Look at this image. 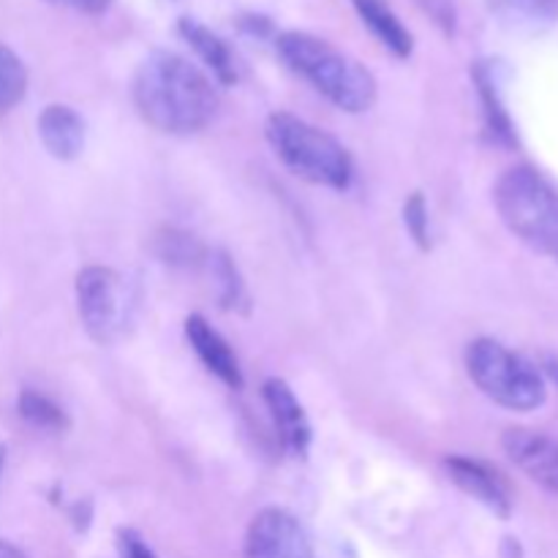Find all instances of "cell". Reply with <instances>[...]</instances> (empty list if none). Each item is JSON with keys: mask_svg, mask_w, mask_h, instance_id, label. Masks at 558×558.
I'll return each instance as SVG.
<instances>
[{"mask_svg": "<svg viewBox=\"0 0 558 558\" xmlns=\"http://www.w3.org/2000/svg\"><path fill=\"white\" fill-rule=\"evenodd\" d=\"M27 93V69L14 49L0 44V114H9Z\"/></svg>", "mask_w": 558, "mask_h": 558, "instance_id": "20", "label": "cell"}, {"mask_svg": "<svg viewBox=\"0 0 558 558\" xmlns=\"http://www.w3.org/2000/svg\"><path fill=\"white\" fill-rule=\"evenodd\" d=\"M76 308L87 336L101 347L118 341L131 322L134 298L112 267L90 265L76 276Z\"/></svg>", "mask_w": 558, "mask_h": 558, "instance_id": "6", "label": "cell"}, {"mask_svg": "<svg viewBox=\"0 0 558 558\" xmlns=\"http://www.w3.org/2000/svg\"><path fill=\"white\" fill-rule=\"evenodd\" d=\"M134 104L161 134H196L218 112L210 76L174 52H153L134 76Z\"/></svg>", "mask_w": 558, "mask_h": 558, "instance_id": "1", "label": "cell"}, {"mask_svg": "<svg viewBox=\"0 0 558 558\" xmlns=\"http://www.w3.org/2000/svg\"><path fill=\"white\" fill-rule=\"evenodd\" d=\"M423 9L439 22V27L445 33H456V3L452 0H420Z\"/></svg>", "mask_w": 558, "mask_h": 558, "instance_id": "22", "label": "cell"}, {"mask_svg": "<svg viewBox=\"0 0 558 558\" xmlns=\"http://www.w3.org/2000/svg\"><path fill=\"white\" fill-rule=\"evenodd\" d=\"M47 3L60 5V9L80 11V14H104L112 5V0H47Z\"/></svg>", "mask_w": 558, "mask_h": 558, "instance_id": "24", "label": "cell"}, {"mask_svg": "<svg viewBox=\"0 0 558 558\" xmlns=\"http://www.w3.org/2000/svg\"><path fill=\"white\" fill-rule=\"evenodd\" d=\"M472 76H474V85H477L480 101H483L485 125H488L490 136H494L496 142H501V145L515 147L518 145L515 129H512L510 114H507L505 104H501V98H499V90H496V82H494V74H490V65L480 60V63L472 69Z\"/></svg>", "mask_w": 558, "mask_h": 558, "instance_id": "15", "label": "cell"}, {"mask_svg": "<svg viewBox=\"0 0 558 558\" xmlns=\"http://www.w3.org/2000/svg\"><path fill=\"white\" fill-rule=\"evenodd\" d=\"M178 33L183 36V41L199 54L202 63L213 71V76H216L221 85H234V82H238L234 54L221 36H216L210 27L202 25L199 20H191V16H180Z\"/></svg>", "mask_w": 558, "mask_h": 558, "instance_id": "13", "label": "cell"}, {"mask_svg": "<svg viewBox=\"0 0 558 558\" xmlns=\"http://www.w3.org/2000/svg\"><path fill=\"white\" fill-rule=\"evenodd\" d=\"M16 409H20L22 420H27L33 428L52 430V434H60V430L69 428V417H65L63 409L36 390H22Z\"/></svg>", "mask_w": 558, "mask_h": 558, "instance_id": "19", "label": "cell"}, {"mask_svg": "<svg viewBox=\"0 0 558 558\" xmlns=\"http://www.w3.org/2000/svg\"><path fill=\"white\" fill-rule=\"evenodd\" d=\"M38 136L49 156H54L58 161H74L85 147V123H82L80 112L65 104H49L38 114Z\"/></svg>", "mask_w": 558, "mask_h": 558, "instance_id": "12", "label": "cell"}, {"mask_svg": "<svg viewBox=\"0 0 558 558\" xmlns=\"http://www.w3.org/2000/svg\"><path fill=\"white\" fill-rule=\"evenodd\" d=\"M352 5L368 31L379 38L381 47L390 49L396 58L403 60L414 52V36L387 0H352Z\"/></svg>", "mask_w": 558, "mask_h": 558, "instance_id": "14", "label": "cell"}, {"mask_svg": "<svg viewBox=\"0 0 558 558\" xmlns=\"http://www.w3.org/2000/svg\"><path fill=\"white\" fill-rule=\"evenodd\" d=\"M156 254L158 259L174 267H194L207 259L205 248L199 240L189 232H178V229H167L156 238Z\"/></svg>", "mask_w": 558, "mask_h": 558, "instance_id": "18", "label": "cell"}, {"mask_svg": "<svg viewBox=\"0 0 558 558\" xmlns=\"http://www.w3.org/2000/svg\"><path fill=\"white\" fill-rule=\"evenodd\" d=\"M245 558H314V550L292 512L267 507L251 521L245 534Z\"/></svg>", "mask_w": 558, "mask_h": 558, "instance_id": "7", "label": "cell"}, {"mask_svg": "<svg viewBox=\"0 0 558 558\" xmlns=\"http://www.w3.org/2000/svg\"><path fill=\"white\" fill-rule=\"evenodd\" d=\"M469 379L483 396L512 412H534L545 403V379L526 357L494 338H477L466 349Z\"/></svg>", "mask_w": 558, "mask_h": 558, "instance_id": "5", "label": "cell"}, {"mask_svg": "<svg viewBox=\"0 0 558 558\" xmlns=\"http://www.w3.org/2000/svg\"><path fill=\"white\" fill-rule=\"evenodd\" d=\"M545 371H548L550 379H554L558 385V360H548V363H545Z\"/></svg>", "mask_w": 558, "mask_h": 558, "instance_id": "27", "label": "cell"}, {"mask_svg": "<svg viewBox=\"0 0 558 558\" xmlns=\"http://www.w3.org/2000/svg\"><path fill=\"white\" fill-rule=\"evenodd\" d=\"M403 223H407V232L414 243L420 245V251L430 248V229H428V202L420 191H414L412 196L403 205Z\"/></svg>", "mask_w": 558, "mask_h": 558, "instance_id": "21", "label": "cell"}, {"mask_svg": "<svg viewBox=\"0 0 558 558\" xmlns=\"http://www.w3.org/2000/svg\"><path fill=\"white\" fill-rule=\"evenodd\" d=\"M118 548L120 558H156L153 550L145 545V539L136 532H131V529H123V532L118 534Z\"/></svg>", "mask_w": 558, "mask_h": 558, "instance_id": "23", "label": "cell"}, {"mask_svg": "<svg viewBox=\"0 0 558 558\" xmlns=\"http://www.w3.org/2000/svg\"><path fill=\"white\" fill-rule=\"evenodd\" d=\"M494 205L521 243L558 262V189L537 169H507L494 185Z\"/></svg>", "mask_w": 558, "mask_h": 558, "instance_id": "4", "label": "cell"}, {"mask_svg": "<svg viewBox=\"0 0 558 558\" xmlns=\"http://www.w3.org/2000/svg\"><path fill=\"white\" fill-rule=\"evenodd\" d=\"M240 27H243L245 33H251V36H267V33L272 31V22L267 20V16H259V14H248L240 20Z\"/></svg>", "mask_w": 558, "mask_h": 558, "instance_id": "25", "label": "cell"}, {"mask_svg": "<svg viewBox=\"0 0 558 558\" xmlns=\"http://www.w3.org/2000/svg\"><path fill=\"white\" fill-rule=\"evenodd\" d=\"M507 458L526 474L532 483L558 494V441L539 430L510 428L501 436Z\"/></svg>", "mask_w": 558, "mask_h": 558, "instance_id": "8", "label": "cell"}, {"mask_svg": "<svg viewBox=\"0 0 558 558\" xmlns=\"http://www.w3.org/2000/svg\"><path fill=\"white\" fill-rule=\"evenodd\" d=\"M267 142L278 161L305 183L347 191L354 178V163L347 147L292 112H272L265 125Z\"/></svg>", "mask_w": 558, "mask_h": 558, "instance_id": "3", "label": "cell"}, {"mask_svg": "<svg viewBox=\"0 0 558 558\" xmlns=\"http://www.w3.org/2000/svg\"><path fill=\"white\" fill-rule=\"evenodd\" d=\"M0 466H3V450H0Z\"/></svg>", "mask_w": 558, "mask_h": 558, "instance_id": "28", "label": "cell"}, {"mask_svg": "<svg viewBox=\"0 0 558 558\" xmlns=\"http://www.w3.org/2000/svg\"><path fill=\"white\" fill-rule=\"evenodd\" d=\"M490 11L505 25L543 31L558 20V0H488Z\"/></svg>", "mask_w": 558, "mask_h": 558, "instance_id": "16", "label": "cell"}, {"mask_svg": "<svg viewBox=\"0 0 558 558\" xmlns=\"http://www.w3.org/2000/svg\"><path fill=\"white\" fill-rule=\"evenodd\" d=\"M283 63L303 76L314 90L343 112H368L376 101V80L360 60L332 47L325 38L303 31H287L276 38Z\"/></svg>", "mask_w": 558, "mask_h": 558, "instance_id": "2", "label": "cell"}, {"mask_svg": "<svg viewBox=\"0 0 558 558\" xmlns=\"http://www.w3.org/2000/svg\"><path fill=\"white\" fill-rule=\"evenodd\" d=\"M262 396H265L267 409H270V417L276 423L278 436H281L283 447H287L292 456L303 458L308 452L311 445V425L305 417L303 403L298 401V396L292 392V387L283 379H267L262 385Z\"/></svg>", "mask_w": 558, "mask_h": 558, "instance_id": "10", "label": "cell"}, {"mask_svg": "<svg viewBox=\"0 0 558 558\" xmlns=\"http://www.w3.org/2000/svg\"><path fill=\"white\" fill-rule=\"evenodd\" d=\"M185 338H189L196 357L205 363V368L210 371L216 379H221L223 385L232 387V390H240V387H243V371H240L238 354L232 352L227 338H223L205 316L191 314L189 319H185Z\"/></svg>", "mask_w": 558, "mask_h": 558, "instance_id": "11", "label": "cell"}, {"mask_svg": "<svg viewBox=\"0 0 558 558\" xmlns=\"http://www.w3.org/2000/svg\"><path fill=\"white\" fill-rule=\"evenodd\" d=\"M0 558H25V554L11 543H5V539H0Z\"/></svg>", "mask_w": 558, "mask_h": 558, "instance_id": "26", "label": "cell"}, {"mask_svg": "<svg viewBox=\"0 0 558 558\" xmlns=\"http://www.w3.org/2000/svg\"><path fill=\"white\" fill-rule=\"evenodd\" d=\"M445 472L447 477L463 490V494L477 499L483 507H488L494 515L510 518L512 512L510 490H507L505 480L499 477V472H494L488 463L474 461V458L450 456L445 458Z\"/></svg>", "mask_w": 558, "mask_h": 558, "instance_id": "9", "label": "cell"}, {"mask_svg": "<svg viewBox=\"0 0 558 558\" xmlns=\"http://www.w3.org/2000/svg\"><path fill=\"white\" fill-rule=\"evenodd\" d=\"M205 262L207 267H210L213 278H216L221 308L243 311V314H248L251 308L248 292H245L243 278H240L238 267H234V262L229 259V254H223V251H213V254H207Z\"/></svg>", "mask_w": 558, "mask_h": 558, "instance_id": "17", "label": "cell"}]
</instances>
